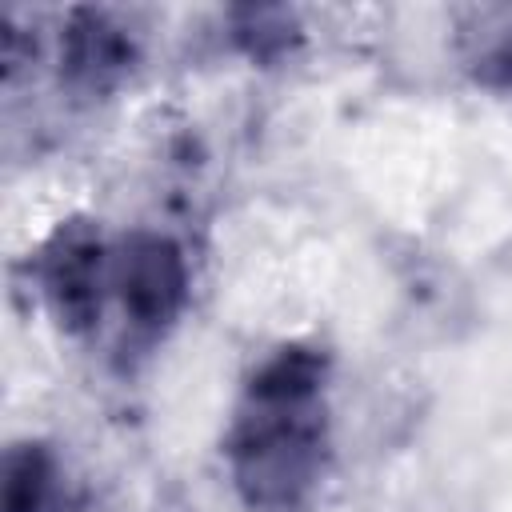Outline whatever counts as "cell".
Returning a JSON list of instances; mask_svg holds the SVG:
<instances>
[{"label":"cell","instance_id":"7a4b0ae2","mask_svg":"<svg viewBox=\"0 0 512 512\" xmlns=\"http://www.w3.org/2000/svg\"><path fill=\"white\" fill-rule=\"evenodd\" d=\"M188 292V268L172 240L136 236L120 256V296L140 328L168 324Z\"/></svg>","mask_w":512,"mask_h":512},{"label":"cell","instance_id":"6da1fadb","mask_svg":"<svg viewBox=\"0 0 512 512\" xmlns=\"http://www.w3.org/2000/svg\"><path fill=\"white\" fill-rule=\"evenodd\" d=\"M324 360L304 348L272 356L248 388L228 456L252 508H292L316 484L324 460Z\"/></svg>","mask_w":512,"mask_h":512},{"label":"cell","instance_id":"5b68a950","mask_svg":"<svg viewBox=\"0 0 512 512\" xmlns=\"http://www.w3.org/2000/svg\"><path fill=\"white\" fill-rule=\"evenodd\" d=\"M52 460L44 448L24 444L8 452L4 468V512H40L52 492Z\"/></svg>","mask_w":512,"mask_h":512},{"label":"cell","instance_id":"3957f363","mask_svg":"<svg viewBox=\"0 0 512 512\" xmlns=\"http://www.w3.org/2000/svg\"><path fill=\"white\" fill-rule=\"evenodd\" d=\"M44 284L68 328H84L100 316L104 288V244L92 228L68 224L44 252Z\"/></svg>","mask_w":512,"mask_h":512},{"label":"cell","instance_id":"277c9868","mask_svg":"<svg viewBox=\"0 0 512 512\" xmlns=\"http://www.w3.org/2000/svg\"><path fill=\"white\" fill-rule=\"evenodd\" d=\"M132 60V44L120 28H112L96 12H80L76 24L64 32V64L68 76L84 88H104L112 76L124 72Z\"/></svg>","mask_w":512,"mask_h":512}]
</instances>
